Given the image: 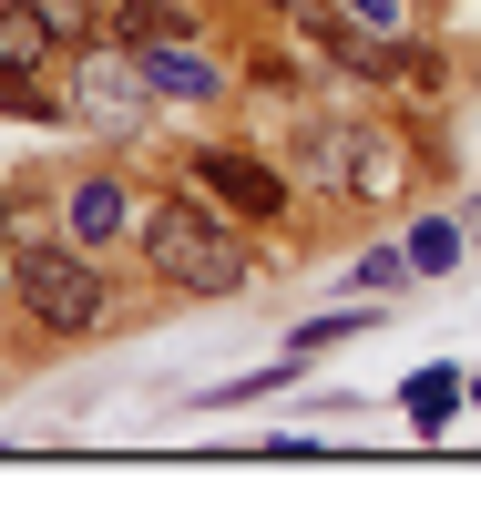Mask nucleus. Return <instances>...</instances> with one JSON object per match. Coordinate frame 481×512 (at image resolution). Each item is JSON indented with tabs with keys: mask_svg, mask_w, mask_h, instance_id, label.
I'll return each mask as SVG.
<instances>
[{
	"mask_svg": "<svg viewBox=\"0 0 481 512\" xmlns=\"http://www.w3.org/2000/svg\"><path fill=\"white\" fill-rule=\"evenodd\" d=\"M308 185L318 195H389L400 185V144L359 113H318L308 123Z\"/></svg>",
	"mask_w": 481,
	"mask_h": 512,
	"instance_id": "obj_3",
	"label": "nucleus"
},
{
	"mask_svg": "<svg viewBox=\"0 0 481 512\" xmlns=\"http://www.w3.org/2000/svg\"><path fill=\"white\" fill-rule=\"evenodd\" d=\"M410 267H420V277H451V267H461V226H451V216H420V226H410Z\"/></svg>",
	"mask_w": 481,
	"mask_h": 512,
	"instance_id": "obj_11",
	"label": "nucleus"
},
{
	"mask_svg": "<svg viewBox=\"0 0 481 512\" xmlns=\"http://www.w3.org/2000/svg\"><path fill=\"white\" fill-rule=\"evenodd\" d=\"M348 11H359L369 31H400V0H348Z\"/></svg>",
	"mask_w": 481,
	"mask_h": 512,
	"instance_id": "obj_15",
	"label": "nucleus"
},
{
	"mask_svg": "<svg viewBox=\"0 0 481 512\" xmlns=\"http://www.w3.org/2000/svg\"><path fill=\"white\" fill-rule=\"evenodd\" d=\"M144 256H154V277L174 287H195V297H226V287H256V256L236 246V226L215 216L205 195H174L144 216Z\"/></svg>",
	"mask_w": 481,
	"mask_h": 512,
	"instance_id": "obj_1",
	"label": "nucleus"
},
{
	"mask_svg": "<svg viewBox=\"0 0 481 512\" xmlns=\"http://www.w3.org/2000/svg\"><path fill=\"white\" fill-rule=\"evenodd\" d=\"M41 62H62V31L31 0H0V72H41Z\"/></svg>",
	"mask_w": 481,
	"mask_h": 512,
	"instance_id": "obj_9",
	"label": "nucleus"
},
{
	"mask_svg": "<svg viewBox=\"0 0 481 512\" xmlns=\"http://www.w3.org/2000/svg\"><path fill=\"white\" fill-rule=\"evenodd\" d=\"M195 185H205V195H226V216H256V226L287 216V175H277V164H256V154L205 144V154H195Z\"/></svg>",
	"mask_w": 481,
	"mask_h": 512,
	"instance_id": "obj_4",
	"label": "nucleus"
},
{
	"mask_svg": "<svg viewBox=\"0 0 481 512\" xmlns=\"http://www.w3.org/2000/svg\"><path fill=\"white\" fill-rule=\"evenodd\" d=\"M31 11L62 31V52H93V31H103V0H31Z\"/></svg>",
	"mask_w": 481,
	"mask_h": 512,
	"instance_id": "obj_12",
	"label": "nucleus"
},
{
	"mask_svg": "<svg viewBox=\"0 0 481 512\" xmlns=\"http://www.w3.org/2000/svg\"><path fill=\"white\" fill-rule=\"evenodd\" d=\"M0 287H11V246H0Z\"/></svg>",
	"mask_w": 481,
	"mask_h": 512,
	"instance_id": "obj_16",
	"label": "nucleus"
},
{
	"mask_svg": "<svg viewBox=\"0 0 481 512\" xmlns=\"http://www.w3.org/2000/svg\"><path fill=\"white\" fill-rule=\"evenodd\" d=\"M11 297L31 308V328H52V338H82L103 318V267H93V246H62V236H41L11 256Z\"/></svg>",
	"mask_w": 481,
	"mask_h": 512,
	"instance_id": "obj_2",
	"label": "nucleus"
},
{
	"mask_svg": "<svg viewBox=\"0 0 481 512\" xmlns=\"http://www.w3.org/2000/svg\"><path fill=\"white\" fill-rule=\"evenodd\" d=\"M72 103H82V123H144L154 82H144L134 52H123V62H82V72H72Z\"/></svg>",
	"mask_w": 481,
	"mask_h": 512,
	"instance_id": "obj_5",
	"label": "nucleus"
},
{
	"mask_svg": "<svg viewBox=\"0 0 481 512\" xmlns=\"http://www.w3.org/2000/svg\"><path fill=\"white\" fill-rule=\"evenodd\" d=\"M123 226H134V185H123V175H82L72 185V236L82 246H113Z\"/></svg>",
	"mask_w": 481,
	"mask_h": 512,
	"instance_id": "obj_6",
	"label": "nucleus"
},
{
	"mask_svg": "<svg viewBox=\"0 0 481 512\" xmlns=\"http://www.w3.org/2000/svg\"><path fill=\"white\" fill-rule=\"evenodd\" d=\"M103 31L123 41V52H154V41H195L205 21H195V11H174V0H113Z\"/></svg>",
	"mask_w": 481,
	"mask_h": 512,
	"instance_id": "obj_7",
	"label": "nucleus"
},
{
	"mask_svg": "<svg viewBox=\"0 0 481 512\" xmlns=\"http://www.w3.org/2000/svg\"><path fill=\"white\" fill-rule=\"evenodd\" d=\"M134 62H144V82H154V93H174V103H215V93H226V72H215V62H195L185 41H154V52H134Z\"/></svg>",
	"mask_w": 481,
	"mask_h": 512,
	"instance_id": "obj_8",
	"label": "nucleus"
},
{
	"mask_svg": "<svg viewBox=\"0 0 481 512\" xmlns=\"http://www.w3.org/2000/svg\"><path fill=\"white\" fill-rule=\"evenodd\" d=\"M451 400H461V369H420V379H410V431L430 441V431L451 420Z\"/></svg>",
	"mask_w": 481,
	"mask_h": 512,
	"instance_id": "obj_10",
	"label": "nucleus"
},
{
	"mask_svg": "<svg viewBox=\"0 0 481 512\" xmlns=\"http://www.w3.org/2000/svg\"><path fill=\"white\" fill-rule=\"evenodd\" d=\"M369 328V308H338V318H308V328H297V359H308V349H338V338H359Z\"/></svg>",
	"mask_w": 481,
	"mask_h": 512,
	"instance_id": "obj_14",
	"label": "nucleus"
},
{
	"mask_svg": "<svg viewBox=\"0 0 481 512\" xmlns=\"http://www.w3.org/2000/svg\"><path fill=\"white\" fill-rule=\"evenodd\" d=\"M400 277H420V267H410V246H369L359 267H348V287H369V297H389Z\"/></svg>",
	"mask_w": 481,
	"mask_h": 512,
	"instance_id": "obj_13",
	"label": "nucleus"
}]
</instances>
